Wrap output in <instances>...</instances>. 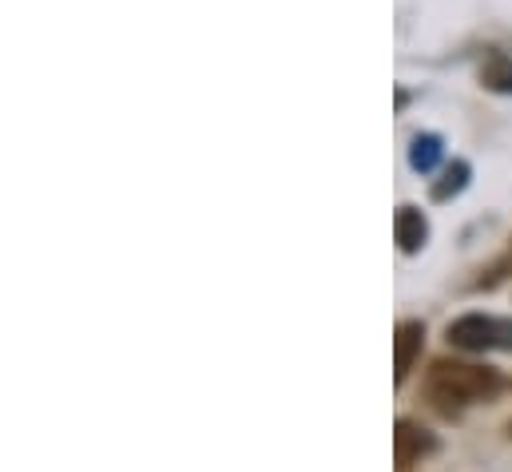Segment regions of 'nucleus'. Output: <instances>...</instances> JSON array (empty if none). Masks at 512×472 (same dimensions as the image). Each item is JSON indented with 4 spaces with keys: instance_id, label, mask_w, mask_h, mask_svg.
<instances>
[{
    "instance_id": "nucleus-7",
    "label": "nucleus",
    "mask_w": 512,
    "mask_h": 472,
    "mask_svg": "<svg viewBox=\"0 0 512 472\" xmlns=\"http://www.w3.org/2000/svg\"><path fill=\"white\" fill-rule=\"evenodd\" d=\"M481 80H485L489 92H512V60L501 56V52H493L485 60V68H481Z\"/></svg>"
},
{
    "instance_id": "nucleus-3",
    "label": "nucleus",
    "mask_w": 512,
    "mask_h": 472,
    "mask_svg": "<svg viewBox=\"0 0 512 472\" xmlns=\"http://www.w3.org/2000/svg\"><path fill=\"white\" fill-rule=\"evenodd\" d=\"M433 433L413 425V421H397V433H393V453H397V469H409L413 461H421L425 453H433Z\"/></svg>"
},
{
    "instance_id": "nucleus-6",
    "label": "nucleus",
    "mask_w": 512,
    "mask_h": 472,
    "mask_svg": "<svg viewBox=\"0 0 512 472\" xmlns=\"http://www.w3.org/2000/svg\"><path fill=\"white\" fill-rule=\"evenodd\" d=\"M437 163H441V135H417L409 147V167L429 175Z\"/></svg>"
},
{
    "instance_id": "nucleus-8",
    "label": "nucleus",
    "mask_w": 512,
    "mask_h": 472,
    "mask_svg": "<svg viewBox=\"0 0 512 472\" xmlns=\"http://www.w3.org/2000/svg\"><path fill=\"white\" fill-rule=\"evenodd\" d=\"M465 183H469V163H465V159H457V163L445 171V179L433 187V199H437V203H449L453 195H461V191H465Z\"/></svg>"
},
{
    "instance_id": "nucleus-2",
    "label": "nucleus",
    "mask_w": 512,
    "mask_h": 472,
    "mask_svg": "<svg viewBox=\"0 0 512 472\" xmlns=\"http://www.w3.org/2000/svg\"><path fill=\"white\" fill-rule=\"evenodd\" d=\"M449 342L469 354L485 350H512V318H485V314H465L449 322Z\"/></svg>"
},
{
    "instance_id": "nucleus-5",
    "label": "nucleus",
    "mask_w": 512,
    "mask_h": 472,
    "mask_svg": "<svg viewBox=\"0 0 512 472\" xmlns=\"http://www.w3.org/2000/svg\"><path fill=\"white\" fill-rule=\"evenodd\" d=\"M393 235H397V246H401L405 254H413V250H421V246H425V238H429V223H425V215H421L417 207H397Z\"/></svg>"
},
{
    "instance_id": "nucleus-4",
    "label": "nucleus",
    "mask_w": 512,
    "mask_h": 472,
    "mask_svg": "<svg viewBox=\"0 0 512 472\" xmlns=\"http://www.w3.org/2000/svg\"><path fill=\"white\" fill-rule=\"evenodd\" d=\"M421 346H425V326L421 322H401L397 326V338H393V377H397V385L409 377V369H413V361L421 354Z\"/></svg>"
},
{
    "instance_id": "nucleus-1",
    "label": "nucleus",
    "mask_w": 512,
    "mask_h": 472,
    "mask_svg": "<svg viewBox=\"0 0 512 472\" xmlns=\"http://www.w3.org/2000/svg\"><path fill=\"white\" fill-rule=\"evenodd\" d=\"M501 393V373L489 365H465V361H437L429 369V397L437 405H473Z\"/></svg>"
}]
</instances>
